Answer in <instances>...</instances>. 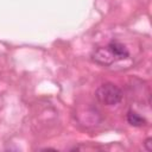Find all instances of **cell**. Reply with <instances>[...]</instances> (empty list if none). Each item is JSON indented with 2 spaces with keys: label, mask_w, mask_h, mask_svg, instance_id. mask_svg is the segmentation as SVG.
Wrapping results in <instances>:
<instances>
[{
  "label": "cell",
  "mask_w": 152,
  "mask_h": 152,
  "mask_svg": "<svg viewBox=\"0 0 152 152\" xmlns=\"http://www.w3.org/2000/svg\"><path fill=\"white\" fill-rule=\"evenodd\" d=\"M96 99L104 106H115L122 100L121 90L113 83H103L96 89Z\"/></svg>",
  "instance_id": "1"
},
{
  "label": "cell",
  "mask_w": 152,
  "mask_h": 152,
  "mask_svg": "<svg viewBox=\"0 0 152 152\" xmlns=\"http://www.w3.org/2000/svg\"><path fill=\"white\" fill-rule=\"evenodd\" d=\"M91 58L94 62H96L100 65H110L116 61L114 53L108 46L97 48L96 50H94L91 53Z\"/></svg>",
  "instance_id": "2"
},
{
  "label": "cell",
  "mask_w": 152,
  "mask_h": 152,
  "mask_svg": "<svg viewBox=\"0 0 152 152\" xmlns=\"http://www.w3.org/2000/svg\"><path fill=\"white\" fill-rule=\"evenodd\" d=\"M108 48L112 50V52L114 53L116 59H125L129 56V52L126 49V46L119 42H110Z\"/></svg>",
  "instance_id": "3"
},
{
  "label": "cell",
  "mask_w": 152,
  "mask_h": 152,
  "mask_svg": "<svg viewBox=\"0 0 152 152\" xmlns=\"http://www.w3.org/2000/svg\"><path fill=\"white\" fill-rule=\"evenodd\" d=\"M127 121L129 125H132L134 127H141V126L146 125L145 118H142L140 114H138L137 112H133V110H129L127 113Z\"/></svg>",
  "instance_id": "4"
},
{
  "label": "cell",
  "mask_w": 152,
  "mask_h": 152,
  "mask_svg": "<svg viewBox=\"0 0 152 152\" xmlns=\"http://www.w3.org/2000/svg\"><path fill=\"white\" fill-rule=\"evenodd\" d=\"M144 145H145V147H146L147 151H152V138H147L145 140Z\"/></svg>",
  "instance_id": "5"
}]
</instances>
